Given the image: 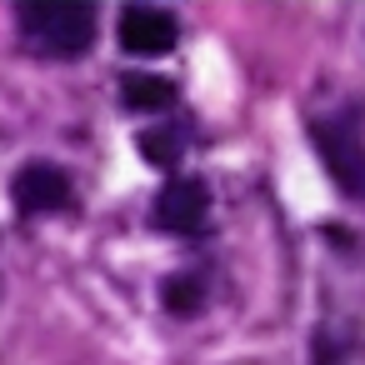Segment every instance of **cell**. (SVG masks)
I'll use <instances>...</instances> for the list:
<instances>
[{
    "label": "cell",
    "instance_id": "obj_1",
    "mask_svg": "<svg viewBox=\"0 0 365 365\" xmlns=\"http://www.w3.org/2000/svg\"><path fill=\"white\" fill-rule=\"evenodd\" d=\"M16 26L36 56L76 61L96 46V6L91 0H26L16 11Z\"/></svg>",
    "mask_w": 365,
    "mask_h": 365
},
{
    "label": "cell",
    "instance_id": "obj_2",
    "mask_svg": "<svg viewBox=\"0 0 365 365\" xmlns=\"http://www.w3.org/2000/svg\"><path fill=\"white\" fill-rule=\"evenodd\" d=\"M310 145L315 155L325 160L330 180L350 195V200H365V130L355 115H320L310 120Z\"/></svg>",
    "mask_w": 365,
    "mask_h": 365
},
{
    "label": "cell",
    "instance_id": "obj_6",
    "mask_svg": "<svg viewBox=\"0 0 365 365\" xmlns=\"http://www.w3.org/2000/svg\"><path fill=\"white\" fill-rule=\"evenodd\" d=\"M120 106L165 110V106H175V81H165V76H120Z\"/></svg>",
    "mask_w": 365,
    "mask_h": 365
},
{
    "label": "cell",
    "instance_id": "obj_8",
    "mask_svg": "<svg viewBox=\"0 0 365 365\" xmlns=\"http://www.w3.org/2000/svg\"><path fill=\"white\" fill-rule=\"evenodd\" d=\"M160 305L170 315H195L205 305V280L200 275H170V280H160Z\"/></svg>",
    "mask_w": 365,
    "mask_h": 365
},
{
    "label": "cell",
    "instance_id": "obj_5",
    "mask_svg": "<svg viewBox=\"0 0 365 365\" xmlns=\"http://www.w3.org/2000/svg\"><path fill=\"white\" fill-rule=\"evenodd\" d=\"M115 36H120V51H130V56H165V51H175L180 26L160 6H125L115 21Z\"/></svg>",
    "mask_w": 365,
    "mask_h": 365
},
{
    "label": "cell",
    "instance_id": "obj_3",
    "mask_svg": "<svg viewBox=\"0 0 365 365\" xmlns=\"http://www.w3.org/2000/svg\"><path fill=\"white\" fill-rule=\"evenodd\" d=\"M150 220H155L160 230H170V235H200L205 220H210V190H205V180H200V175H175V180L155 195Z\"/></svg>",
    "mask_w": 365,
    "mask_h": 365
},
{
    "label": "cell",
    "instance_id": "obj_7",
    "mask_svg": "<svg viewBox=\"0 0 365 365\" xmlns=\"http://www.w3.org/2000/svg\"><path fill=\"white\" fill-rule=\"evenodd\" d=\"M140 155L155 170H175L180 155H185V135L175 125H150V130H140Z\"/></svg>",
    "mask_w": 365,
    "mask_h": 365
},
{
    "label": "cell",
    "instance_id": "obj_4",
    "mask_svg": "<svg viewBox=\"0 0 365 365\" xmlns=\"http://www.w3.org/2000/svg\"><path fill=\"white\" fill-rule=\"evenodd\" d=\"M11 195L21 215H56V210H71V175L51 160H31L16 170Z\"/></svg>",
    "mask_w": 365,
    "mask_h": 365
}]
</instances>
